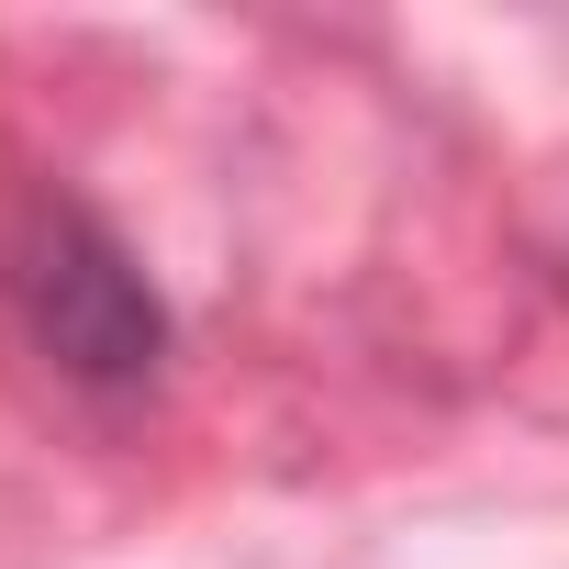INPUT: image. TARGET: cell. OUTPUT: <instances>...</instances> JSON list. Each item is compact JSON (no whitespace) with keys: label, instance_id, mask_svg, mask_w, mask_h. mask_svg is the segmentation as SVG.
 Listing matches in <instances>:
<instances>
[{"label":"cell","instance_id":"cell-1","mask_svg":"<svg viewBox=\"0 0 569 569\" xmlns=\"http://www.w3.org/2000/svg\"><path fill=\"white\" fill-rule=\"evenodd\" d=\"M12 302H23V336L79 391H134L168 358V302L79 201H34V223L12 234Z\"/></svg>","mask_w":569,"mask_h":569}]
</instances>
